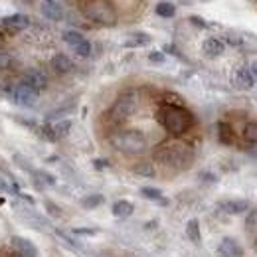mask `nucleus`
Returning a JSON list of instances; mask_svg holds the SVG:
<instances>
[{
	"mask_svg": "<svg viewBox=\"0 0 257 257\" xmlns=\"http://www.w3.org/2000/svg\"><path fill=\"white\" fill-rule=\"evenodd\" d=\"M157 119L170 135H176V137L184 135L194 125V117L190 115V111H186L180 105H170V103H164L159 109Z\"/></svg>",
	"mask_w": 257,
	"mask_h": 257,
	"instance_id": "1",
	"label": "nucleus"
},
{
	"mask_svg": "<svg viewBox=\"0 0 257 257\" xmlns=\"http://www.w3.org/2000/svg\"><path fill=\"white\" fill-rule=\"evenodd\" d=\"M111 145L125 155H141L147 149V137L137 128L117 131L111 135Z\"/></svg>",
	"mask_w": 257,
	"mask_h": 257,
	"instance_id": "2",
	"label": "nucleus"
},
{
	"mask_svg": "<svg viewBox=\"0 0 257 257\" xmlns=\"http://www.w3.org/2000/svg\"><path fill=\"white\" fill-rule=\"evenodd\" d=\"M83 16L101 26H113L117 24V10L107 0H87L83 4Z\"/></svg>",
	"mask_w": 257,
	"mask_h": 257,
	"instance_id": "3",
	"label": "nucleus"
},
{
	"mask_svg": "<svg viewBox=\"0 0 257 257\" xmlns=\"http://www.w3.org/2000/svg\"><path fill=\"white\" fill-rule=\"evenodd\" d=\"M157 159L164 164H172L176 168H184L192 162V151L184 145H166L157 153Z\"/></svg>",
	"mask_w": 257,
	"mask_h": 257,
	"instance_id": "4",
	"label": "nucleus"
},
{
	"mask_svg": "<svg viewBox=\"0 0 257 257\" xmlns=\"http://www.w3.org/2000/svg\"><path fill=\"white\" fill-rule=\"evenodd\" d=\"M135 109H137V99H135V95L133 93H125V95H121L115 101V105L109 111V117L115 123H123L125 119H128L135 113Z\"/></svg>",
	"mask_w": 257,
	"mask_h": 257,
	"instance_id": "5",
	"label": "nucleus"
},
{
	"mask_svg": "<svg viewBox=\"0 0 257 257\" xmlns=\"http://www.w3.org/2000/svg\"><path fill=\"white\" fill-rule=\"evenodd\" d=\"M10 95H12V101H14L18 107H34L36 101H38V91L32 89L30 85L22 83V81L12 89Z\"/></svg>",
	"mask_w": 257,
	"mask_h": 257,
	"instance_id": "6",
	"label": "nucleus"
},
{
	"mask_svg": "<svg viewBox=\"0 0 257 257\" xmlns=\"http://www.w3.org/2000/svg\"><path fill=\"white\" fill-rule=\"evenodd\" d=\"M30 26V18L26 14H12L0 20V28L6 32H20Z\"/></svg>",
	"mask_w": 257,
	"mask_h": 257,
	"instance_id": "7",
	"label": "nucleus"
},
{
	"mask_svg": "<svg viewBox=\"0 0 257 257\" xmlns=\"http://www.w3.org/2000/svg\"><path fill=\"white\" fill-rule=\"evenodd\" d=\"M22 83H26V85H30L32 89H36L38 93L42 91V89H46L48 87V77L44 75V71H40V69H26L24 71V75H22Z\"/></svg>",
	"mask_w": 257,
	"mask_h": 257,
	"instance_id": "8",
	"label": "nucleus"
},
{
	"mask_svg": "<svg viewBox=\"0 0 257 257\" xmlns=\"http://www.w3.org/2000/svg\"><path fill=\"white\" fill-rule=\"evenodd\" d=\"M10 245H12V249L18 253V257H38L36 245H34L30 239H26V237L16 235V237L10 239Z\"/></svg>",
	"mask_w": 257,
	"mask_h": 257,
	"instance_id": "9",
	"label": "nucleus"
},
{
	"mask_svg": "<svg viewBox=\"0 0 257 257\" xmlns=\"http://www.w3.org/2000/svg\"><path fill=\"white\" fill-rule=\"evenodd\" d=\"M231 83L233 87L237 89H251L255 85V79H253V73L249 67H239L233 75H231Z\"/></svg>",
	"mask_w": 257,
	"mask_h": 257,
	"instance_id": "10",
	"label": "nucleus"
},
{
	"mask_svg": "<svg viewBox=\"0 0 257 257\" xmlns=\"http://www.w3.org/2000/svg\"><path fill=\"white\" fill-rule=\"evenodd\" d=\"M16 208V206H14ZM18 210V214H20V220H24L28 225H32V227H36V229H50V224L38 214V212H34V210H30V208H16Z\"/></svg>",
	"mask_w": 257,
	"mask_h": 257,
	"instance_id": "11",
	"label": "nucleus"
},
{
	"mask_svg": "<svg viewBox=\"0 0 257 257\" xmlns=\"http://www.w3.org/2000/svg\"><path fill=\"white\" fill-rule=\"evenodd\" d=\"M40 10H42V14H44L48 20H52V22H60V20L64 18V8H62V4L56 2V0H42Z\"/></svg>",
	"mask_w": 257,
	"mask_h": 257,
	"instance_id": "12",
	"label": "nucleus"
},
{
	"mask_svg": "<svg viewBox=\"0 0 257 257\" xmlns=\"http://www.w3.org/2000/svg\"><path fill=\"white\" fill-rule=\"evenodd\" d=\"M202 50L208 58H218L225 52V44L220 38H206L202 44Z\"/></svg>",
	"mask_w": 257,
	"mask_h": 257,
	"instance_id": "13",
	"label": "nucleus"
},
{
	"mask_svg": "<svg viewBox=\"0 0 257 257\" xmlns=\"http://www.w3.org/2000/svg\"><path fill=\"white\" fill-rule=\"evenodd\" d=\"M218 253L222 257H241V247H239V243L235 241V239H231V237H225L222 239V243L218 245Z\"/></svg>",
	"mask_w": 257,
	"mask_h": 257,
	"instance_id": "14",
	"label": "nucleus"
},
{
	"mask_svg": "<svg viewBox=\"0 0 257 257\" xmlns=\"http://www.w3.org/2000/svg\"><path fill=\"white\" fill-rule=\"evenodd\" d=\"M52 69L56 73H69L73 69V64H71V60L65 54H56L52 58Z\"/></svg>",
	"mask_w": 257,
	"mask_h": 257,
	"instance_id": "15",
	"label": "nucleus"
},
{
	"mask_svg": "<svg viewBox=\"0 0 257 257\" xmlns=\"http://www.w3.org/2000/svg\"><path fill=\"white\" fill-rule=\"evenodd\" d=\"M227 214H243L249 210V202L247 200H227L220 206Z\"/></svg>",
	"mask_w": 257,
	"mask_h": 257,
	"instance_id": "16",
	"label": "nucleus"
},
{
	"mask_svg": "<svg viewBox=\"0 0 257 257\" xmlns=\"http://www.w3.org/2000/svg\"><path fill=\"white\" fill-rule=\"evenodd\" d=\"M133 210H135L133 204L127 200H119V202L113 204V216L115 218H128L133 214Z\"/></svg>",
	"mask_w": 257,
	"mask_h": 257,
	"instance_id": "17",
	"label": "nucleus"
},
{
	"mask_svg": "<svg viewBox=\"0 0 257 257\" xmlns=\"http://www.w3.org/2000/svg\"><path fill=\"white\" fill-rule=\"evenodd\" d=\"M133 172L139 174V176H145V178H153L157 174V170H155V166L151 162H137L133 166Z\"/></svg>",
	"mask_w": 257,
	"mask_h": 257,
	"instance_id": "18",
	"label": "nucleus"
},
{
	"mask_svg": "<svg viewBox=\"0 0 257 257\" xmlns=\"http://www.w3.org/2000/svg\"><path fill=\"white\" fill-rule=\"evenodd\" d=\"M149 42H151V36L149 34L139 32V34H133L127 42H125V46L127 48H141V46H147Z\"/></svg>",
	"mask_w": 257,
	"mask_h": 257,
	"instance_id": "19",
	"label": "nucleus"
},
{
	"mask_svg": "<svg viewBox=\"0 0 257 257\" xmlns=\"http://www.w3.org/2000/svg\"><path fill=\"white\" fill-rule=\"evenodd\" d=\"M52 131H54L56 141H58V139H64L65 135L71 131V121H69V119H62V121H58V123L52 125Z\"/></svg>",
	"mask_w": 257,
	"mask_h": 257,
	"instance_id": "20",
	"label": "nucleus"
},
{
	"mask_svg": "<svg viewBox=\"0 0 257 257\" xmlns=\"http://www.w3.org/2000/svg\"><path fill=\"white\" fill-rule=\"evenodd\" d=\"M155 10H157V14L162 16V18H172L176 14V6L172 2H159L155 6Z\"/></svg>",
	"mask_w": 257,
	"mask_h": 257,
	"instance_id": "21",
	"label": "nucleus"
},
{
	"mask_svg": "<svg viewBox=\"0 0 257 257\" xmlns=\"http://www.w3.org/2000/svg\"><path fill=\"white\" fill-rule=\"evenodd\" d=\"M103 202H105V198H103L101 194H91V196H85V198L81 200V206H83L85 210H95Z\"/></svg>",
	"mask_w": 257,
	"mask_h": 257,
	"instance_id": "22",
	"label": "nucleus"
},
{
	"mask_svg": "<svg viewBox=\"0 0 257 257\" xmlns=\"http://www.w3.org/2000/svg\"><path fill=\"white\" fill-rule=\"evenodd\" d=\"M83 40H85V38H83V34L77 32V30H65L64 32V42L67 44V46H71V48L79 46Z\"/></svg>",
	"mask_w": 257,
	"mask_h": 257,
	"instance_id": "23",
	"label": "nucleus"
},
{
	"mask_svg": "<svg viewBox=\"0 0 257 257\" xmlns=\"http://www.w3.org/2000/svg\"><path fill=\"white\" fill-rule=\"evenodd\" d=\"M141 194H143L145 198L153 200V202H159L161 206H166V200L162 198V192L161 190H157V188H149V186H145V188H141Z\"/></svg>",
	"mask_w": 257,
	"mask_h": 257,
	"instance_id": "24",
	"label": "nucleus"
},
{
	"mask_svg": "<svg viewBox=\"0 0 257 257\" xmlns=\"http://www.w3.org/2000/svg\"><path fill=\"white\" fill-rule=\"evenodd\" d=\"M218 131H220V141L224 145H231L233 143V131L227 123H218Z\"/></svg>",
	"mask_w": 257,
	"mask_h": 257,
	"instance_id": "25",
	"label": "nucleus"
},
{
	"mask_svg": "<svg viewBox=\"0 0 257 257\" xmlns=\"http://www.w3.org/2000/svg\"><path fill=\"white\" fill-rule=\"evenodd\" d=\"M186 235L190 237V241H194V243L200 241V224H198V220H190L186 224Z\"/></svg>",
	"mask_w": 257,
	"mask_h": 257,
	"instance_id": "26",
	"label": "nucleus"
},
{
	"mask_svg": "<svg viewBox=\"0 0 257 257\" xmlns=\"http://www.w3.org/2000/svg\"><path fill=\"white\" fill-rule=\"evenodd\" d=\"M243 137H245V141H247V143L257 145V123H249V125H245V128H243Z\"/></svg>",
	"mask_w": 257,
	"mask_h": 257,
	"instance_id": "27",
	"label": "nucleus"
},
{
	"mask_svg": "<svg viewBox=\"0 0 257 257\" xmlns=\"http://www.w3.org/2000/svg\"><path fill=\"white\" fill-rule=\"evenodd\" d=\"M73 52H75L79 58H87V56L91 54V42H89V40H83L79 46L73 48Z\"/></svg>",
	"mask_w": 257,
	"mask_h": 257,
	"instance_id": "28",
	"label": "nucleus"
},
{
	"mask_svg": "<svg viewBox=\"0 0 257 257\" xmlns=\"http://www.w3.org/2000/svg\"><path fill=\"white\" fill-rule=\"evenodd\" d=\"M245 229L251 233H257V210H251L249 216L245 218Z\"/></svg>",
	"mask_w": 257,
	"mask_h": 257,
	"instance_id": "29",
	"label": "nucleus"
},
{
	"mask_svg": "<svg viewBox=\"0 0 257 257\" xmlns=\"http://www.w3.org/2000/svg\"><path fill=\"white\" fill-rule=\"evenodd\" d=\"M149 62L151 64H164L166 62V56L162 52H151L149 54Z\"/></svg>",
	"mask_w": 257,
	"mask_h": 257,
	"instance_id": "30",
	"label": "nucleus"
},
{
	"mask_svg": "<svg viewBox=\"0 0 257 257\" xmlns=\"http://www.w3.org/2000/svg\"><path fill=\"white\" fill-rule=\"evenodd\" d=\"M12 64V58H10V54L8 52H4V50H0V69H6V67H10Z\"/></svg>",
	"mask_w": 257,
	"mask_h": 257,
	"instance_id": "31",
	"label": "nucleus"
},
{
	"mask_svg": "<svg viewBox=\"0 0 257 257\" xmlns=\"http://www.w3.org/2000/svg\"><path fill=\"white\" fill-rule=\"evenodd\" d=\"M71 233L73 235H95L97 229H91V227H73Z\"/></svg>",
	"mask_w": 257,
	"mask_h": 257,
	"instance_id": "32",
	"label": "nucleus"
},
{
	"mask_svg": "<svg viewBox=\"0 0 257 257\" xmlns=\"http://www.w3.org/2000/svg\"><path fill=\"white\" fill-rule=\"evenodd\" d=\"M14 162H16L18 166H22L24 170H28V172H34V170H32V164L26 161L24 157H20V155H14Z\"/></svg>",
	"mask_w": 257,
	"mask_h": 257,
	"instance_id": "33",
	"label": "nucleus"
},
{
	"mask_svg": "<svg viewBox=\"0 0 257 257\" xmlns=\"http://www.w3.org/2000/svg\"><path fill=\"white\" fill-rule=\"evenodd\" d=\"M190 22H192L194 26H198V28H206V20L200 18V16H190Z\"/></svg>",
	"mask_w": 257,
	"mask_h": 257,
	"instance_id": "34",
	"label": "nucleus"
},
{
	"mask_svg": "<svg viewBox=\"0 0 257 257\" xmlns=\"http://www.w3.org/2000/svg\"><path fill=\"white\" fill-rule=\"evenodd\" d=\"M46 208H48V212H50V214H56V216H60V214H62V210H60L58 206H54L52 202H46Z\"/></svg>",
	"mask_w": 257,
	"mask_h": 257,
	"instance_id": "35",
	"label": "nucleus"
},
{
	"mask_svg": "<svg viewBox=\"0 0 257 257\" xmlns=\"http://www.w3.org/2000/svg\"><path fill=\"white\" fill-rule=\"evenodd\" d=\"M249 69H251V73H253V79H255V83H257V62L253 65H251Z\"/></svg>",
	"mask_w": 257,
	"mask_h": 257,
	"instance_id": "36",
	"label": "nucleus"
},
{
	"mask_svg": "<svg viewBox=\"0 0 257 257\" xmlns=\"http://www.w3.org/2000/svg\"><path fill=\"white\" fill-rule=\"evenodd\" d=\"M95 166H97V168H103V166H107V162H105V161H95Z\"/></svg>",
	"mask_w": 257,
	"mask_h": 257,
	"instance_id": "37",
	"label": "nucleus"
},
{
	"mask_svg": "<svg viewBox=\"0 0 257 257\" xmlns=\"http://www.w3.org/2000/svg\"><path fill=\"white\" fill-rule=\"evenodd\" d=\"M180 2H184V4H190V2H194V0H180Z\"/></svg>",
	"mask_w": 257,
	"mask_h": 257,
	"instance_id": "38",
	"label": "nucleus"
},
{
	"mask_svg": "<svg viewBox=\"0 0 257 257\" xmlns=\"http://www.w3.org/2000/svg\"><path fill=\"white\" fill-rule=\"evenodd\" d=\"M253 249H255V253H257V241H255V245H253Z\"/></svg>",
	"mask_w": 257,
	"mask_h": 257,
	"instance_id": "39",
	"label": "nucleus"
}]
</instances>
